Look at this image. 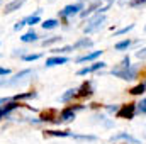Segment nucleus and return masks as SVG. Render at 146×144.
Masks as SVG:
<instances>
[{
	"label": "nucleus",
	"mask_w": 146,
	"mask_h": 144,
	"mask_svg": "<svg viewBox=\"0 0 146 144\" xmlns=\"http://www.w3.org/2000/svg\"><path fill=\"white\" fill-rule=\"evenodd\" d=\"M138 66H127V68H121V66H117V68H114V70H110V73L114 75V76H117V78H121V80H127V81H131V80H134V78H138Z\"/></svg>",
	"instance_id": "nucleus-1"
},
{
	"label": "nucleus",
	"mask_w": 146,
	"mask_h": 144,
	"mask_svg": "<svg viewBox=\"0 0 146 144\" xmlns=\"http://www.w3.org/2000/svg\"><path fill=\"white\" fill-rule=\"evenodd\" d=\"M104 22H106V14H95V15L87 22V26L83 27V32H85V34L97 32V31L104 26Z\"/></svg>",
	"instance_id": "nucleus-2"
},
{
	"label": "nucleus",
	"mask_w": 146,
	"mask_h": 144,
	"mask_svg": "<svg viewBox=\"0 0 146 144\" xmlns=\"http://www.w3.org/2000/svg\"><path fill=\"white\" fill-rule=\"evenodd\" d=\"M27 76H33V70H22L21 73L14 75L10 80H0V87H14V85H19V83H22Z\"/></svg>",
	"instance_id": "nucleus-3"
},
{
	"label": "nucleus",
	"mask_w": 146,
	"mask_h": 144,
	"mask_svg": "<svg viewBox=\"0 0 146 144\" xmlns=\"http://www.w3.org/2000/svg\"><path fill=\"white\" fill-rule=\"evenodd\" d=\"M78 110H83V105H75V107L63 108V110L60 112V115H58V122H56V124H60V122H72Z\"/></svg>",
	"instance_id": "nucleus-4"
},
{
	"label": "nucleus",
	"mask_w": 146,
	"mask_h": 144,
	"mask_svg": "<svg viewBox=\"0 0 146 144\" xmlns=\"http://www.w3.org/2000/svg\"><path fill=\"white\" fill-rule=\"evenodd\" d=\"M134 115H136V104H124V105H121V107L117 108V112H115L117 119H127V120H131Z\"/></svg>",
	"instance_id": "nucleus-5"
},
{
	"label": "nucleus",
	"mask_w": 146,
	"mask_h": 144,
	"mask_svg": "<svg viewBox=\"0 0 146 144\" xmlns=\"http://www.w3.org/2000/svg\"><path fill=\"white\" fill-rule=\"evenodd\" d=\"M94 92H95L94 83L88 80V81H83V83L76 88V97H80V98H90V97L94 95Z\"/></svg>",
	"instance_id": "nucleus-6"
},
{
	"label": "nucleus",
	"mask_w": 146,
	"mask_h": 144,
	"mask_svg": "<svg viewBox=\"0 0 146 144\" xmlns=\"http://www.w3.org/2000/svg\"><path fill=\"white\" fill-rule=\"evenodd\" d=\"M82 10H83V5L82 3H70V5H66V7H63L60 10V17L61 19H66V17H72L75 14H82Z\"/></svg>",
	"instance_id": "nucleus-7"
},
{
	"label": "nucleus",
	"mask_w": 146,
	"mask_h": 144,
	"mask_svg": "<svg viewBox=\"0 0 146 144\" xmlns=\"http://www.w3.org/2000/svg\"><path fill=\"white\" fill-rule=\"evenodd\" d=\"M102 68H106V63H104V61H95L94 65H90V66H85V68L78 70L76 75L85 76V75H88V73H95V71H99V70H102Z\"/></svg>",
	"instance_id": "nucleus-8"
},
{
	"label": "nucleus",
	"mask_w": 146,
	"mask_h": 144,
	"mask_svg": "<svg viewBox=\"0 0 146 144\" xmlns=\"http://www.w3.org/2000/svg\"><path fill=\"white\" fill-rule=\"evenodd\" d=\"M70 59L66 56H51L46 59V68H53V66H60V65H66Z\"/></svg>",
	"instance_id": "nucleus-9"
},
{
	"label": "nucleus",
	"mask_w": 146,
	"mask_h": 144,
	"mask_svg": "<svg viewBox=\"0 0 146 144\" xmlns=\"http://www.w3.org/2000/svg\"><path fill=\"white\" fill-rule=\"evenodd\" d=\"M58 119V112H56V108H48V110H44L42 114H41V122H58L56 120Z\"/></svg>",
	"instance_id": "nucleus-10"
},
{
	"label": "nucleus",
	"mask_w": 146,
	"mask_h": 144,
	"mask_svg": "<svg viewBox=\"0 0 146 144\" xmlns=\"http://www.w3.org/2000/svg\"><path fill=\"white\" fill-rule=\"evenodd\" d=\"M24 3H26V0H12L10 3H7V5L3 7V14H5V15H7V14H12L14 10H19Z\"/></svg>",
	"instance_id": "nucleus-11"
},
{
	"label": "nucleus",
	"mask_w": 146,
	"mask_h": 144,
	"mask_svg": "<svg viewBox=\"0 0 146 144\" xmlns=\"http://www.w3.org/2000/svg\"><path fill=\"white\" fill-rule=\"evenodd\" d=\"M102 53H104V51H92V53H87V54H83V56L76 58V63H87V61H94V59H97V58H99Z\"/></svg>",
	"instance_id": "nucleus-12"
},
{
	"label": "nucleus",
	"mask_w": 146,
	"mask_h": 144,
	"mask_svg": "<svg viewBox=\"0 0 146 144\" xmlns=\"http://www.w3.org/2000/svg\"><path fill=\"white\" fill-rule=\"evenodd\" d=\"M19 105H21V104H17L15 100L9 102L7 105H2V107H0V119H2V117H5V115H9L12 110H15V108L19 107Z\"/></svg>",
	"instance_id": "nucleus-13"
},
{
	"label": "nucleus",
	"mask_w": 146,
	"mask_h": 144,
	"mask_svg": "<svg viewBox=\"0 0 146 144\" xmlns=\"http://www.w3.org/2000/svg\"><path fill=\"white\" fill-rule=\"evenodd\" d=\"M39 14H41V9L36 10V14H34V15H27V17H24V19H22V24H24V26H31V27H33L34 24H39V22H41Z\"/></svg>",
	"instance_id": "nucleus-14"
},
{
	"label": "nucleus",
	"mask_w": 146,
	"mask_h": 144,
	"mask_svg": "<svg viewBox=\"0 0 146 144\" xmlns=\"http://www.w3.org/2000/svg\"><path fill=\"white\" fill-rule=\"evenodd\" d=\"M119 139H124V141H127V143H131V144H139V141H138L136 137H133V136H129V134H126V132H119L117 136H114V137H112V143H114V141H119Z\"/></svg>",
	"instance_id": "nucleus-15"
},
{
	"label": "nucleus",
	"mask_w": 146,
	"mask_h": 144,
	"mask_svg": "<svg viewBox=\"0 0 146 144\" xmlns=\"http://www.w3.org/2000/svg\"><path fill=\"white\" fill-rule=\"evenodd\" d=\"M94 42H92V39H88V37H82V39H78L75 44H72L73 49H82V48H90Z\"/></svg>",
	"instance_id": "nucleus-16"
},
{
	"label": "nucleus",
	"mask_w": 146,
	"mask_h": 144,
	"mask_svg": "<svg viewBox=\"0 0 146 144\" xmlns=\"http://www.w3.org/2000/svg\"><path fill=\"white\" fill-rule=\"evenodd\" d=\"M37 37H39V36H37V32L31 29V31H27L26 34H22L21 41H22V42H26V44H27V42H36V41H37Z\"/></svg>",
	"instance_id": "nucleus-17"
},
{
	"label": "nucleus",
	"mask_w": 146,
	"mask_h": 144,
	"mask_svg": "<svg viewBox=\"0 0 146 144\" xmlns=\"http://www.w3.org/2000/svg\"><path fill=\"white\" fill-rule=\"evenodd\" d=\"M36 97H37L36 92H26V93H17V95H14L12 100L19 102V100H27V98H36Z\"/></svg>",
	"instance_id": "nucleus-18"
},
{
	"label": "nucleus",
	"mask_w": 146,
	"mask_h": 144,
	"mask_svg": "<svg viewBox=\"0 0 146 144\" xmlns=\"http://www.w3.org/2000/svg\"><path fill=\"white\" fill-rule=\"evenodd\" d=\"M58 24H60V22H58L56 19H46L41 26H42V29H44V31H51V29H56V27H58Z\"/></svg>",
	"instance_id": "nucleus-19"
},
{
	"label": "nucleus",
	"mask_w": 146,
	"mask_h": 144,
	"mask_svg": "<svg viewBox=\"0 0 146 144\" xmlns=\"http://www.w3.org/2000/svg\"><path fill=\"white\" fill-rule=\"evenodd\" d=\"M44 136H60V137H70L73 136L72 132H68V131H44Z\"/></svg>",
	"instance_id": "nucleus-20"
},
{
	"label": "nucleus",
	"mask_w": 146,
	"mask_h": 144,
	"mask_svg": "<svg viewBox=\"0 0 146 144\" xmlns=\"http://www.w3.org/2000/svg\"><path fill=\"white\" fill-rule=\"evenodd\" d=\"M131 44H133V41H131V39H122V41L115 42V49H117V51H124V49H127Z\"/></svg>",
	"instance_id": "nucleus-21"
},
{
	"label": "nucleus",
	"mask_w": 146,
	"mask_h": 144,
	"mask_svg": "<svg viewBox=\"0 0 146 144\" xmlns=\"http://www.w3.org/2000/svg\"><path fill=\"white\" fill-rule=\"evenodd\" d=\"M75 95H76V88H70V90H66V93H63V95L60 97V102L65 104V102H68L70 98H73Z\"/></svg>",
	"instance_id": "nucleus-22"
},
{
	"label": "nucleus",
	"mask_w": 146,
	"mask_h": 144,
	"mask_svg": "<svg viewBox=\"0 0 146 144\" xmlns=\"http://www.w3.org/2000/svg\"><path fill=\"white\" fill-rule=\"evenodd\" d=\"M145 90H146V85L145 83H139V85L133 87V88L129 90V93H131V95H141V93H145Z\"/></svg>",
	"instance_id": "nucleus-23"
},
{
	"label": "nucleus",
	"mask_w": 146,
	"mask_h": 144,
	"mask_svg": "<svg viewBox=\"0 0 146 144\" xmlns=\"http://www.w3.org/2000/svg\"><path fill=\"white\" fill-rule=\"evenodd\" d=\"M70 51H73V46H63V48H54V49H53V53H54L56 56L65 54V53H70Z\"/></svg>",
	"instance_id": "nucleus-24"
},
{
	"label": "nucleus",
	"mask_w": 146,
	"mask_h": 144,
	"mask_svg": "<svg viewBox=\"0 0 146 144\" xmlns=\"http://www.w3.org/2000/svg\"><path fill=\"white\" fill-rule=\"evenodd\" d=\"M127 5H129L131 9H138V7L146 5V0H131V2H127Z\"/></svg>",
	"instance_id": "nucleus-25"
},
{
	"label": "nucleus",
	"mask_w": 146,
	"mask_h": 144,
	"mask_svg": "<svg viewBox=\"0 0 146 144\" xmlns=\"http://www.w3.org/2000/svg\"><path fill=\"white\" fill-rule=\"evenodd\" d=\"M136 112H139V114L146 115V98H143L139 104H136Z\"/></svg>",
	"instance_id": "nucleus-26"
},
{
	"label": "nucleus",
	"mask_w": 146,
	"mask_h": 144,
	"mask_svg": "<svg viewBox=\"0 0 146 144\" xmlns=\"http://www.w3.org/2000/svg\"><path fill=\"white\" fill-rule=\"evenodd\" d=\"M41 58V53H36V54H22V61H36Z\"/></svg>",
	"instance_id": "nucleus-27"
},
{
	"label": "nucleus",
	"mask_w": 146,
	"mask_h": 144,
	"mask_svg": "<svg viewBox=\"0 0 146 144\" xmlns=\"http://www.w3.org/2000/svg\"><path fill=\"white\" fill-rule=\"evenodd\" d=\"M60 39H61L60 36H53V37H49V39H44V41H42L41 44H42V46H51V44H54V42H58Z\"/></svg>",
	"instance_id": "nucleus-28"
},
{
	"label": "nucleus",
	"mask_w": 146,
	"mask_h": 144,
	"mask_svg": "<svg viewBox=\"0 0 146 144\" xmlns=\"http://www.w3.org/2000/svg\"><path fill=\"white\" fill-rule=\"evenodd\" d=\"M133 29H134V24H129L127 27H122V29L115 31V32H114V36H121V34H126V32H129V31H133Z\"/></svg>",
	"instance_id": "nucleus-29"
},
{
	"label": "nucleus",
	"mask_w": 146,
	"mask_h": 144,
	"mask_svg": "<svg viewBox=\"0 0 146 144\" xmlns=\"http://www.w3.org/2000/svg\"><path fill=\"white\" fill-rule=\"evenodd\" d=\"M136 58H138V59H146V48L136 51Z\"/></svg>",
	"instance_id": "nucleus-30"
},
{
	"label": "nucleus",
	"mask_w": 146,
	"mask_h": 144,
	"mask_svg": "<svg viewBox=\"0 0 146 144\" xmlns=\"http://www.w3.org/2000/svg\"><path fill=\"white\" fill-rule=\"evenodd\" d=\"M129 61H131V59H129V56H124L119 66H121V68H127V66H131V65H129Z\"/></svg>",
	"instance_id": "nucleus-31"
},
{
	"label": "nucleus",
	"mask_w": 146,
	"mask_h": 144,
	"mask_svg": "<svg viewBox=\"0 0 146 144\" xmlns=\"http://www.w3.org/2000/svg\"><path fill=\"white\" fill-rule=\"evenodd\" d=\"M7 75H10V70H9V68H2V66H0V76H7Z\"/></svg>",
	"instance_id": "nucleus-32"
},
{
	"label": "nucleus",
	"mask_w": 146,
	"mask_h": 144,
	"mask_svg": "<svg viewBox=\"0 0 146 144\" xmlns=\"http://www.w3.org/2000/svg\"><path fill=\"white\" fill-rule=\"evenodd\" d=\"M10 102V98H0V107H2V104H9Z\"/></svg>",
	"instance_id": "nucleus-33"
},
{
	"label": "nucleus",
	"mask_w": 146,
	"mask_h": 144,
	"mask_svg": "<svg viewBox=\"0 0 146 144\" xmlns=\"http://www.w3.org/2000/svg\"><path fill=\"white\" fill-rule=\"evenodd\" d=\"M107 110H109V112H117V107H115V105H114V107H112V105H109V107H107Z\"/></svg>",
	"instance_id": "nucleus-34"
},
{
	"label": "nucleus",
	"mask_w": 146,
	"mask_h": 144,
	"mask_svg": "<svg viewBox=\"0 0 146 144\" xmlns=\"http://www.w3.org/2000/svg\"><path fill=\"white\" fill-rule=\"evenodd\" d=\"M112 2H114V0H107V3H112Z\"/></svg>",
	"instance_id": "nucleus-35"
},
{
	"label": "nucleus",
	"mask_w": 146,
	"mask_h": 144,
	"mask_svg": "<svg viewBox=\"0 0 146 144\" xmlns=\"http://www.w3.org/2000/svg\"><path fill=\"white\" fill-rule=\"evenodd\" d=\"M49 2H54V0H49Z\"/></svg>",
	"instance_id": "nucleus-36"
},
{
	"label": "nucleus",
	"mask_w": 146,
	"mask_h": 144,
	"mask_svg": "<svg viewBox=\"0 0 146 144\" xmlns=\"http://www.w3.org/2000/svg\"><path fill=\"white\" fill-rule=\"evenodd\" d=\"M145 85H146V83H145Z\"/></svg>",
	"instance_id": "nucleus-37"
}]
</instances>
